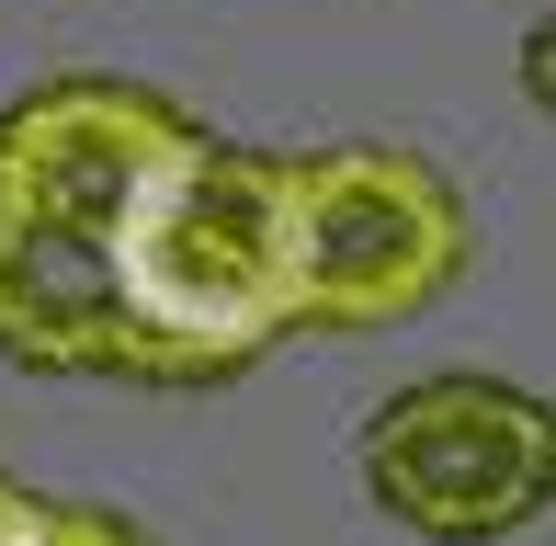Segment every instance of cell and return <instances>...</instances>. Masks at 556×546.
Segmentation results:
<instances>
[{
	"instance_id": "6da1fadb",
	"label": "cell",
	"mask_w": 556,
	"mask_h": 546,
	"mask_svg": "<svg viewBox=\"0 0 556 546\" xmlns=\"http://www.w3.org/2000/svg\"><path fill=\"white\" fill-rule=\"evenodd\" d=\"M193 114L137 80H46L0 114V364L23 376H137L114 239L148 160Z\"/></svg>"
},
{
	"instance_id": "7a4b0ae2",
	"label": "cell",
	"mask_w": 556,
	"mask_h": 546,
	"mask_svg": "<svg viewBox=\"0 0 556 546\" xmlns=\"http://www.w3.org/2000/svg\"><path fill=\"white\" fill-rule=\"evenodd\" d=\"M114 296L137 331V387H205L262 364L285 319V160L182 126L148 160L114 239Z\"/></svg>"
},
{
	"instance_id": "3957f363",
	"label": "cell",
	"mask_w": 556,
	"mask_h": 546,
	"mask_svg": "<svg viewBox=\"0 0 556 546\" xmlns=\"http://www.w3.org/2000/svg\"><path fill=\"white\" fill-rule=\"evenodd\" d=\"M466 273V206L409 148L285 160V319L295 331H397Z\"/></svg>"
},
{
	"instance_id": "277c9868",
	"label": "cell",
	"mask_w": 556,
	"mask_h": 546,
	"mask_svg": "<svg viewBox=\"0 0 556 546\" xmlns=\"http://www.w3.org/2000/svg\"><path fill=\"white\" fill-rule=\"evenodd\" d=\"M364 489L397 512L409 535L443 546H489L511 524H534L556 489V421L534 387L500 376H420L364 421Z\"/></svg>"
},
{
	"instance_id": "5b68a950",
	"label": "cell",
	"mask_w": 556,
	"mask_h": 546,
	"mask_svg": "<svg viewBox=\"0 0 556 546\" xmlns=\"http://www.w3.org/2000/svg\"><path fill=\"white\" fill-rule=\"evenodd\" d=\"M35 546H148L125 512H91V501H46L35 512Z\"/></svg>"
},
{
	"instance_id": "8992f818",
	"label": "cell",
	"mask_w": 556,
	"mask_h": 546,
	"mask_svg": "<svg viewBox=\"0 0 556 546\" xmlns=\"http://www.w3.org/2000/svg\"><path fill=\"white\" fill-rule=\"evenodd\" d=\"M35 512H46L35 489H12V479H0V546H35Z\"/></svg>"
}]
</instances>
